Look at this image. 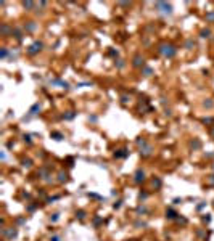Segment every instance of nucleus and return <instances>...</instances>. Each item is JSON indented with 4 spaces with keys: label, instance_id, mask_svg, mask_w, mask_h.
Here are the masks:
<instances>
[{
    "label": "nucleus",
    "instance_id": "f257e3e1",
    "mask_svg": "<svg viewBox=\"0 0 214 241\" xmlns=\"http://www.w3.org/2000/svg\"><path fill=\"white\" fill-rule=\"evenodd\" d=\"M160 52L164 55V56H167V58H172V56L175 55V48H174L172 45H163V47L160 48Z\"/></svg>",
    "mask_w": 214,
    "mask_h": 241
},
{
    "label": "nucleus",
    "instance_id": "f03ea898",
    "mask_svg": "<svg viewBox=\"0 0 214 241\" xmlns=\"http://www.w3.org/2000/svg\"><path fill=\"white\" fill-rule=\"evenodd\" d=\"M42 47H43V43H42V42H34L31 47H29L27 53H29V55H35L37 52H40V50H42Z\"/></svg>",
    "mask_w": 214,
    "mask_h": 241
},
{
    "label": "nucleus",
    "instance_id": "7ed1b4c3",
    "mask_svg": "<svg viewBox=\"0 0 214 241\" xmlns=\"http://www.w3.org/2000/svg\"><path fill=\"white\" fill-rule=\"evenodd\" d=\"M156 7H158V8H163L161 11L167 13V15H171V13H172V7H171V5H167V3H164V2H158Z\"/></svg>",
    "mask_w": 214,
    "mask_h": 241
},
{
    "label": "nucleus",
    "instance_id": "20e7f679",
    "mask_svg": "<svg viewBox=\"0 0 214 241\" xmlns=\"http://www.w3.org/2000/svg\"><path fill=\"white\" fill-rule=\"evenodd\" d=\"M143 180H145L143 170H137V172H135V182H137V183H140V182H143Z\"/></svg>",
    "mask_w": 214,
    "mask_h": 241
},
{
    "label": "nucleus",
    "instance_id": "39448f33",
    "mask_svg": "<svg viewBox=\"0 0 214 241\" xmlns=\"http://www.w3.org/2000/svg\"><path fill=\"white\" fill-rule=\"evenodd\" d=\"M143 64V60H142L140 56H135L134 58V66H142Z\"/></svg>",
    "mask_w": 214,
    "mask_h": 241
},
{
    "label": "nucleus",
    "instance_id": "423d86ee",
    "mask_svg": "<svg viewBox=\"0 0 214 241\" xmlns=\"http://www.w3.org/2000/svg\"><path fill=\"white\" fill-rule=\"evenodd\" d=\"M127 151H126V149H121V151H119V153H116V154H114V156H116V157H126V156H127Z\"/></svg>",
    "mask_w": 214,
    "mask_h": 241
},
{
    "label": "nucleus",
    "instance_id": "0eeeda50",
    "mask_svg": "<svg viewBox=\"0 0 214 241\" xmlns=\"http://www.w3.org/2000/svg\"><path fill=\"white\" fill-rule=\"evenodd\" d=\"M175 215H177V214H175L172 209H169V210L166 212V217H167V219H175Z\"/></svg>",
    "mask_w": 214,
    "mask_h": 241
},
{
    "label": "nucleus",
    "instance_id": "6e6552de",
    "mask_svg": "<svg viewBox=\"0 0 214 241\" xmlns=\"http://www.w3.org/2000/svg\"><path fill=\"white\" fill-rule=\"evenodd\" d=\"M150 153H151V148H150V146H147V148H145L143 151H140V154H142V156H150Z\"/></svg>",
    "mask_w": 214,
    "mask_h": 241
},
{
    "label": "nucleus",
    "instance_id": "1a4fd4ad",
    "mask_svg": "<svg viewBox=\"0 0 214 241\" xmlns=\"http://www.w3.org/2000/svg\"><path fill=\"white\" fill-rule=\"evenodd\" d=\"M39 105H34V106H32L31 108V116H34V114H37V113H35V111H37V109H39Z\"/></svg>",
    "mask_w": 214,
    "mask_h": 241
},
{
    "label": "nucleus",
    "instance_id": "9d476101",
    "mask_svg": "<svg viewBox=\"0 0 214 241\" xmlns=\"http://www.w3.org/2000/svg\"><path fill=\"white\" fill-rule=\"evenodd\" d=\"M209 34H211L209 29H206V31H201V37H209Z\"/></svg>",
    "mask_w": 214,
    "mask_h": 241
},
{
    "label": "nucleus",
    "instance_id": "9b49d317",
    "mask_svg": "<svg viewBox=\"0 0 214 241\" xmlns=\"http://www.w3.org/2000/svg\"><path fill=\"white\" fill-rule=\"evenodd\" d=\"M66 174H63V172H60V182H66Z\"/></svg>",
    "mask_w": 214,
    "mask_h": 241
},
{
    "label": "nucleus",
    "instance_id": "f8f14e48",
    "mask_svg": "<svg viewBox=\"0 0 214 241\" xmlns=\"http://www.w3.org/2000/svg\"><path fill=\"white\" fill-rule=\"evenodd\" d=\"M24 8H32V7H34V3H32V2H24Z\"/></svg>",
    "mask_w": 214,
    "mask_h": 241
},
{
    "label": "nucleus",
    "instance_id": "ddd939ff",
    "mask_svg": "<svg viewBox=\"0 0 214 241\" xmlns=\"http://www.w3.org/2000/svg\"><path fill=\"white\" fill-rule=\"evenodd\" d=\"M53 137H55V140H61V135L60 134H53Z\"/></svg>",
    "mask_w": 214,
    "mask_h": 241
},
{
    "label": "nucleus",
    "instance_id": "4468645a",
    "mask_svg": "<svg viewBox=\"0 0 214 241\" xmlns=\"http://www.w3.org/2000/svg\"><path fill=\"white\" fill-rule=\"evenodd\" d=\"M77 215H79V219H84V210H79Z\"/></svg>",
    "mask_w": 214,
    "mask_h": 241
},
{
    "label": "nucleus",
    "instance_id": "2eb2a0df",
    "mask_svg": "<svg viewBox=\"0 0 214 241\" xmlns=\"http://www.w3.org/2000/svg\"><path fill=\"white\" fill-rule=\"evenodd\" d=\"M7 55H8V52H7V50H2V58H5V56H7Z\"/></svg>",
    "mask_w": 214,
    "mask_h": 241
},
{
    "label": "nucleus",
    "instance_id": "dca6fc26",
    "mask_svg": "<svg viewBox=\"0 0 214 241\" xmlns=\"http://www.w3.org/2000/svg\"><path fill=\"white\" fill-rule=\"evenodd\" d=\"M24 140H26L27 143H31V137H29V135H24Z\"/></svg>",
    "mask_w": 214,
    "mask_h": 241
},
{
    "label": "nucleus",
    "instance_id": "f3484780",
    "mask_svg": "<svg viewBox=\"0 0 214 241\" xmlns=\"http://www.w3.org/2000/svg\"><path fill=\"white\" fill-rule=\"evenodd\" d=\"M31 166V161H24V167H29Z\"/></svg>",
    "mask_w": 214,
    "mask_h": 241
},
{
    "label": "nucleus",
    "instance_id": "a211bd4d",
    "mask_svg": "<svg viewBox=\"0 0 214 241\" xmlns=\"http://www.w3.org/2000/svg\"><path fill=\"white\" fill-rule=\"evenodd\" d=\"M150 73H151V69H148V68L145 69V76H150Z\"/></svg>",
    "mask_w": 214,
    "mask_h": 241
},
{
    "label": "nucleus",
    "instance_id": "6ab92c4d",
    "mask_svg": "<svg viewBox=\"0 0 214 241\" xmlns=\"http://www.w3.org/2000/svg\"><path fill=\"white\" fill-rule=\"evenodd\" d=\"M208 18H209V19H214V13H209V15H208Z\"/></svg>",
    "mask_w": 214,
    "mask_h": 241
},
{
    "label": "nucleus",
    "instance_id": "aec40b11",
    "mask_svg": "<svg viewBox=\"0 0 214 241\" xmlns=\"http://www.w3.org/2000/svg\"><path fill=\"white\" fill-rule=\"evenodd\" d=\"M52 241H60V238L58 236H53V240H52Z\"/></svg>",
    "mask_w": 214,
    "mask_h": 241
},
{
    "label": "nucleus",
    "instance_id": "412c9836",
    "mask_svg": "<svg viewBox=\"0 0 214 241\" xmlns=\"http://www.w3.org/2000/svg\"><path fill=\"white\" fill-rule=\"evenodd\" d=\"M213 134H214V130H213Z\"/></svg>",
    "mask_w": 214,
    "mask_h": 241
}]
</instances>
